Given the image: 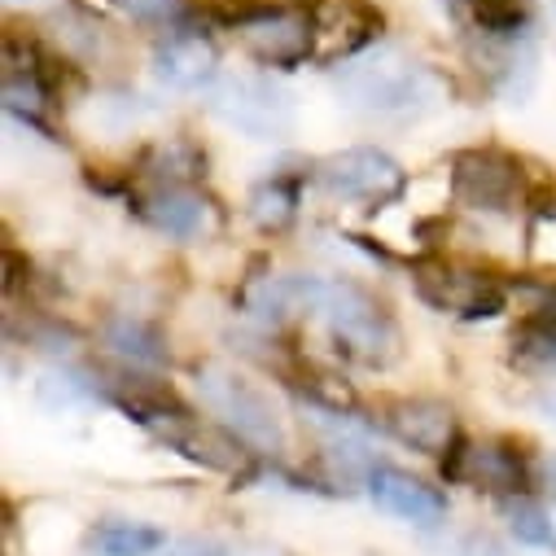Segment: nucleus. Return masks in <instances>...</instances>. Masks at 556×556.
<instances>
[{
	"mask_svg": "<svg viewBox=\"0 0 556 556\" xmlns=\"http://www.w3.org/2000/svg\"><path fill=\"white\" fill-rule=\"evenodd\" d=\"M154 434H159L167 447H176L180 456H189V460H198V465H206V469H224V473L241 469L237 443H232L228 434H215V430L198 426L189 412H180V416H172V421H163Z\"/></svg>",
	"mask_w": 556,
	"mask_h": 556,
	"instance_id": "dca6fc26",
	"label": "nucleus"
},
{
	"mask_svg": "<svg viewBox=\"0 0 556 556\" xmlns=\"http://www.w3.org/2000/svg\"><path fill=\"white\" fill-rule=\"evenodd\" d=\"M412 286L434 312L460 316V320L500 316L504 303H508V290H504L500 276L465 267V263H452V258H439V254H426V258L412 263Z\"/></svg>",
	"mask_w": 556,
	"mask_h": 556,
	"instance_id": "20e7f679",
	"label": "nucleus"
},
{
	"mask_svg": "<svg viewBox=\"0 0 556 556\" xmlns=\"http://www.w3.org/2000/svg\"><path fill=\"white\" fill-rule=\"evenodd\" d=\"M88 543L97 556H154L167 543V534L146 521H101L88 534Z\"/></svg>",
	"mask_w": 556,
	"mask_h": 556,
	"instance_id": "a211bd4d",
	"label": "nucleus"
},
{
	"mask_svg": "<svg viewBox=\"0 0 556 556\" xmlns=\"http://www.w3.org/2000/svg\"><path fill=\"white\" fill-rule=\"evenodd\" d=\"M386 430L412 447V452H426V456H452L460 447V421L456 412L439 399H399L386 407Z\"/></svg>",
	"mask_w": 556,
	"mask_h": 556,
	"instance_id": "9b49d317",
	"label": "nucleus"
},
{
	"mask_svg": "<svg viewBox=\"0 0 556 556\" xmlns=\"http://www.w3.org/2000/svg\"><path fill=\"white\" fill-rule=\"evenodd\" d=\"M40 399L71 407V403L88 399V386H84V377H75V372H49V377L40 381Z\"/></svg>",
	"mask_w": 556,
	"mask_h": 556,
	"instance_id": "5701e85b",
	"label": "nucleus"
},
{
	"mask_svg": "<svg viewBox=\"0 0 556 556\" xmlns=\"http://www.w3.org/2000/svg\"><path fill=\"white\" fill-rule=\"evenodd\" d=\"M547 482H552V486H556V460H552V465H547Z\"/></svg>",
	"mask_w": 556,
	"mask_h": 556,
	"instance_id": "c85d7f7f",
	"label": "nucleus"
},
{
	"mask_svg": "<svg viewBox=\"0 0 556 556\" xmlns=\"http://www.w3.org/2000/svg\"><path fill=\"white\" fill-rule=\"evenodd\" d=\"M215 114L250 141H276L294 127V101L263 75H228L215 84Z\"/></svg>",
	"mask_w": 556,
	"mask_h": 556,
	"instance_id": "39448f33",
	"label": "nucleus"
},
{
	"mask_svg": "<svg viewBox=\"0 0 556 556\" xmlns=\"http://www.w3.org/2000/svg\"><path fill=\"white\" fill-rule=\"evenodd\" d=\"M303 10L316 27V62H351L381 31V14L368 0H303Z\"/></svg>",
	"mask_w": 556,
	"mask_h": 556,
	"instance_id": "1a4fd4ad",
	"label": "nucleus"
},
{
	"mask_svg": "<svg viewBox=\"0 0 556 556\" xmlns=\"http://www.w3.org/2000/svg\"><path fill=\"white\" fill-rule=\"evenodd\" d=\"M241 31V45L263 62V66H276V71H290V66H303L307 58H316V27H312V14L299 5H267L263 14H254Z\"/></svg>",
	"mask_w": 556,
	"mask_h": 556,
	"instance_id": "6e6552de",
	"label": "nucleus"
},
{
	"mask_svg": "<svg viewBox=\"0 0 556 556\" xmlns=\"http://www.w3.org/2000/svg\"><path fill=\"white\" fill-rule=\"evenodd\" d=\"M338 92L346 105L364 114H407V110L430 105L439 84L416 58H407L394 45H381V49L351 58L338 71Z\"/></svg>",
	"mask_w": 556,
	"mask_h": 556,
	"instance_id": "f257e3e1",
	"label": "nucleus"
},
{
	"mask_svg": "<svg viewBox=\"0 0 556 556\" xmlns=\"http://www.w3.org/2000/svg\"><path fill=\"white\" fill-rule=\"evenodd\" d=\"M368 495L377 500V508H386L390 517L399 521H412V526H439L447 517V500L421 482V478H412L403 469H368Z\"/></svg>",
	"mask_w": 556,
	"mask_h": 556,
	"instance_id": "4468645a",
	"label": "nucleus"
},
{
	"mask_svg": "<svg viewBox=\"0 0 556 556\" xmlns=\"http://www.w3.org/2000/svg\"><path fill=\"white\" fill-rule=\"evenodd\" d=\"M79 5H84V10H110L114 0H79Z\"/></svg>",
	"mask_w": 556,
	"mask_h": 556,
	"instance_id": "bb28decb",
	"label": "nucleus"
},
{
	"mask_svg": "<svg viewBox=\"0 0 556 556\" xmlns=\"http://www.w3.org/2000/svg\"><path fill=\"white\" fill-rule=\"evenodd\" d=\"M504 513H508V526H513V534H517L521 543H530V547H556V530H552V521L543 517L539 504H530V500H508Z\"/></svg>",
	"mask_w": 556,
	"mask_h": 556,
	"instance_id": "4be33fe9",
	"label": "nucleus"
},
{
	"mask_svg": "<svg viewBox=\"0 0 556 556\" xmlns=\"http://www.w3.org/2000/svg\"><path fill=\"white\" fill-rule=\"evenodd\" d=\"M123 10L136 23L163 27V31H189V23H193V5H189V0H123Z\"/></svg>",
	"mask_w": 556,
	"mask_h": 556,
	"instance_id": "aec40b11",
	"label": "nucleus"
},
{
	"mask_svg": "<svg viewBox=\"0 0 556 556\" xmlns=\"http://www.w3.org/2000/svg\"><path fill=\"white\" fill-rule=\"evenodd\" d=\"M447 556H508V552L491 534H465V539H456L447 547Z\"/></svg>",
	"mask_w": 556,
	"mask_h": 556,
	"instance_id": "b1692460",
	"label": "nucleus"
},
{
	"mask_svg": "<svg viewBox=\"0 0 556 556\" xmlns=\"http://www.w3.org/2000/svg\"><path fill=\"white\" fill-rule=\"evenodd\" d=\"M215 49L206 36H198L193 27L189 31H172L154 45V79L176 88V92H198L215 79Z\"/></svg>",
	"mask_w": 556,
	"mask_h": 556,
	"instance_id": "2eb2a0df",
	"label": "nucleus"
},
{
	"mask_svg": "<svg viewBox=\"0 0 556 556\" xmlns=\"http://www.w3.org/2000/svg\"><path fill=\"white\" fill-rule=\"evenodd\" d=\"M316 316L325 320L338 355H346V359H355L364 368H390L399 359V351H403L399 325L386 312V303H377L355 281H325Z\"/></svg>",
	"mask_w": 556,
	"mask_h": 556,
	"instance_id": "f03ea898",
	"label": "nucleus"
},
{
	"mask_svg": "<svg viewBox=\"0 0 556 556\" xmlns=\"http://www.w3.org/2000/svg\"><path fill=\"white\" fill-rule=\"evenodd\" d=\"M443 473L452 482H465L473 491H491V495H521L530 486V469L521 447L504 443V439H486V443H460L447 460Z\"/></svg>",
	"mask_w": 556,
	"mask_h": 556,
	"instance_id": "9d476101",
	"label": "nucleus"
},
{
	"mask_svg": "<svg viewBox=\"0 0 556 556\" xmlns=\"http://www.w3.org/2000/svg\"><path fill=\"white\" fill-rule=\"evenodd\" d=\"M526 27V0H478V31L491 40H517Z\"/></svg>",
	"mask_w": 556,
	"mask_h": 556,
	"instance_id": "412c9836",
	"label": "nucleus"
},
{
	"mask_svg": "<svg viewBox=\"0 0 556 556\" xmlns=\"http://www.w3.org/2000/svg\"><path fill=\"white\" fill-rule=\"evenodd\" d=\"M316 180L333 198H342V202H368V206L394 202L407 189V172L390 154L368 150V146L329 154L325 163H316Z\"/></svg>",
	"mask_w": 556,
	"mask_h": 556,
	"instance_id": "423d86ee",
	"label": "nucleus"
},
{
	"mask_svg": "<svg viewBox=\"0 0 556 556\" xmlns=\"http://www.w3.org/2000/svg\"><path fill=\"white\" fill-rule=\"evenodd\" d=\"M299 193H303V176H271L250 193V219L267 232H281L294 224L299 215Z\"/></svg>",
	"mask_w": 556,
	"mask_h": 556,
	"instance_id": "f3484780",
	"label": "nucleus"
},
{
	"mask_svg": "<svg viewBox=\"0 0 556 556\" xmlns=\"http://www.w3.org/2000/svg\"><path fill=\"white\" fill-rule=\"evenodd\" d=\"M136 215H141L150 228L176 237V241H193L206 237L215 224V211L202 193H193L189 185H159L150 193L136 198Z\"/></svg>",
	"mask_w": 556,
	"mask_h": 556,
	"instance_id": "ddd939ff",
	"label": "nucleus"
},
{
	"mask_svg": "<svg viewBox=\"0 0 556 556\" xmlns=\"http://www.w3.org/2000/svg\"><path fill=\"white\" fill-rule=\"evenodd\" d=\"M320 286V276H263V281L245 286L241 312L263 329H281L294 316H316Z\"/></svg>",
	"mask_w": 556,
	"mask_h": 556,
	"instance_id": "f8f14e48",
	"label": "nucleus"
},
{
	"mask_svg": "<svg viewBox=\"0 0 556 556\" xmlns=\"http://www.w3.org/2000/svg\"><path fill=\"white\" fill-rule=\"evenodd\" d=\"M452 193L491 215H513L521 202V167L504 150H460L452 159Z\"/></svg>",
	"mask_w": 556,
	"mask_h": 556,
	"instance_id": "0eeeda50",
	"label": "nucleus"
},
{
	"mask_svg": "<svg viewBox=\"0 0 556 556\" xmlns=\"http://www.w3.org/2000/svg\"><path fill=\"white\" fill-rule=\"evenodd\" d=\"M543 412H547V416H556V390H552V394H543Z\"/></svg>",
	"mask_w": 556,
	"mask_h": 556,
	"instance_id": "cd10ccee",
	"label": "nucleus"
},
{
	"mask_svg": "<svg viewBox=\"0 0 556 556\" xmlns=\"http://www.w3.org/2000/svg\"><path fill=\"white\" fill-rule=\"evenodd\" d=\"M105 342L131 359V364H163L167 359V342L159 333V325L141 320V316H114L105 320Z\"/></svg>",
	"mask_w": 556,
	"mask_h": 556,
	"instance_id": "6ab92c4d",
	"label": "nucleus"
},
{
	"mask_svg": "<svg viewBox=\"0 0 556 556\" xmlns=\"http://www.w3.org/2000/svg\"><path fill=\"white\" fill-rule=\"evenodd\" d=\"M193 386L202 394V407L211 416H219V426L232 439H241L258 452H281V443H286L281 412L271 407V399L254 381H245L241 372H232L224 364H206V368H198Z\"/></svg>",
	"mask_w": 556,
	"mask_h": 556,
	"instance_id": "7ed1b4c3",
	"label": "nucleus"
},
{
	"mask_svg": "<svg viewBox=\"0 0 556 556\" xmlns=\"http://www.w3.org/2000/svg\"><path fill=\"white\" fill-rule=\"evenodd\" d=\"M163 556H232L224 543H215V539H202V534H193V539H176Z\"/></svg>",
	"mask_w": 556,
	"mask_h": 556,
	"instance_id": "393cba45",
	"label": "nucleus"
},
{
	"mask_svg": "<svg viewBox=\"0 0 556 556\" xmlns=\"http://www.w3.org/2000/svg\"><path fill=\"white\" fill-rule=\"evenodd\" d=\"M232 556H281V552H271V547H241V552H232Z\"/></svg>",
	"mask_w": 556,
	"mask_h": 556,
	"instance_id": "a878e982",
	"label": "nucleus"
}]
</instances>
